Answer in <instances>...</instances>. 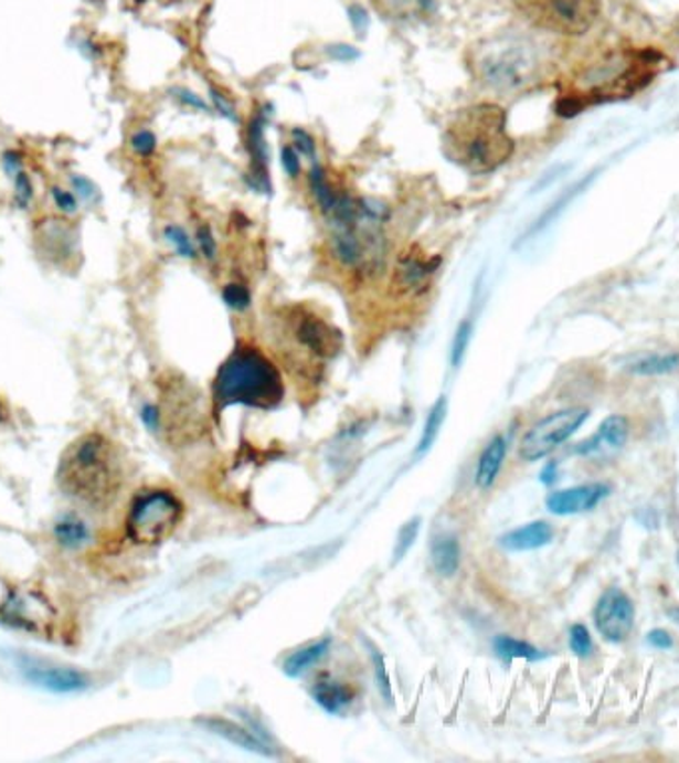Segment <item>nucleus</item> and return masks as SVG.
<instances>
[{
	"label": "nucleus",
	"mask_w": 679,
	"mask_h": 763,
	"mask_svg": "<svg viewBox=\"0 0 679 763\" xmlns=\"http://www.w3.org/2000/svg\"><path fill=\"white\" fill-rule=\"evenodd\" d=\"M445 417H447V400H445V396H442L435 402L434 407L429 410V414H427L424 432H422L415 454L422 456V454H427L435 446V439H437L439 432H442Z\"/></svg>",
	"instance_id": "4be33fe9"
},
{
	"label": "nucleus",
	"mask_w": 679,
	"mask_h": 763,
	"mask_svg": "<svg viewBox=\"0 0 679 763\" xmlns=\"http://www.w3.org/2000/svg\"><path fill=\"white\" fill-rule=\"evenodd\" d=\"M591 416L588 407H564L552 412L524 434L519 446V456L524 462H539L542 457L551 456L556 447H561L566 439H571Z\"/></svg>",
	"instance_id": "6e6552de"
},
{
	"label": "nucleus",
	"mask_w": 679,
	"mask_h": 763,
	"mask_svg": "<svg viewBox=\"0 0 679 763\" xmlns=\"http://www.w3.org/2000/svg\"><path fill=\"white\" fill-rule=\"evenodd\" d=\"M552 537H554V529H552L551 523H547V521H532V523H527V526L505 533L499 539V543L507 551L522 553V551H537L541 547L549 545Z\"/></svg>",
	"instance_id": "2eb2a0df"
},
{
	"label": "nucleus",
	"mask_w": 679,
	"mask_h": 763,
	"mask_svg": "<svg viewBox=\"0 0 679 763\" xmlns=\"http://www.w3.org/2000/svg\"><path fill=\"white\" fill-rule=\"evenodd\" d=\"M213 394L221 407L243 404L270 410L280 404L285 386L275 362L258 348L245 345L235 348L219 368Z\"/></svg>",
	"instance_id": "20e7f679"
},
{
	"label": "nucleus",
	"mask_w": 679,
	"mask_h": 763,
	"mask_svg": "<svg viewBox=\"0 0 679 763\" xmlns=\"http://www.w3.org/2000/svg\"><path fill=\"white\" fill-rule=\"evenodd\" d=\"M522 19L534 29L564 36H581L596 24L602 0H512Z\"/></svg>",
	"instance_id": "423d86ee"
},
{
	"label": "nucleus",
	"mask_w": 679,
	"mask_h": 763,
	"mask_svg": "<svg viewBox=\"0 0 679 763\" xmlns=\"http://www.w3.org/2000/svg\"><path fill=\"white\" fill-rule=\"evenodd\" d=\"M59 536L64 543H79L86 537V529L76 521H64L60 523Z\"/></svg>",
	"instance_id": "72a5a7b5"
},
{
	"label": "nucleus",
	"mask_w": 679,
	"mask_h": 763,
	"mask_svg": "<svg viewBox=\"0 0 679 763\" xmlns=\"http://www.w3.org/2000/svg\"><path fill=\"white\" fill-rule=\"evenodd\" d=\"M444 151L473 176H487L514 153L507 112L492 102L473 104L453 114L444 131Z\"/></svg>",
	"instance_id": "f257e3e1"
},
{
	"label": "nucleus",
	"mask_w": 679,
	"mask_h": 763,
	"mask_svg": "<svg viewBox=\"0 0 679 763\" xmlns=\"http://www.w3.org/2000/svg\"><path fill=\"white\" fill-rule=\"evenodd\" d=\"M492 648H495L497 656L507 663H511V660L537 663V660L544 658V653H541L537 646L529 645L519 638H512V636H497L492 640Z\"/></svg>",
	"instance_id": "412c9836"
},
{
	"label": "nucleus",
	"mask_w": 679,
	"mask_h": 763,
	"mask_svg": "<svg viewBox=\"0 0 679 763\" xmlns=\"http://www.w3.org/2000/svg\"><path fill=\"white\" fill-rule=\"evenodd\" d=\"M611 494L612 487L608 484H584V486L559 489L547 497V509L552 516H579V513L596 509Z\"/></svg>",
	"instance_id": "f8f14e48"
},
{
	"label": "nucleus",
	"mask_w": 679,
	"mask_h": 763,
	"mask_svg": "<svg viewBox=\"0 0 679 763\" xmlns=\"http://www.w3.org/2000/svg\"><path fill=\"white\" fill-rule=\"evenodd\" d=\"M556 479H559V464L549 462L547 466L542 467L541 481L544 486H552Z\"/></svg>",
	"instance_id": "79ce46f5"
},
{
	"label": "nucleus",
	"mask_w": 679,
	"mask_h": 763,
	"mask_svg": "<svg viewBox=\"0 0 679 763\" xmlns=\"http://www.w3.org/2000/svg\"><path fill=\"white\" fill-rule=\"evenodd\" d=\"M211 98H213V102H215V108L225 116V118L233 119V121H236L238 119V116H236L235 112V106L229 102V98H225L223 94H219L218 89L211 88Z\"/></svg>",
	"instance_id": "58836bf2"
},
{
	"label": "nucleus",
	"mask_w": 679,
	"mask_h": 763,
	"mask_svg": "<svg viewBox=\"0 0 679 763\" xmlns=\"http://www.w3.org/2000/svg\"><path fill=\"white\" fill-rule=\"evenodd\" d=\"M199 724L203 725L211 734L219 735V738H223L226 742L243 748L246 752L261 755H275V752L270 750V745L266 744L265 740L256 738L251 730H246L245 725H238L236 722L225 720V718H213V716L199 720Z\"/></svg>",
	"instance_id": "4468645a"
},
{
	"label": "nucleus",
	"mask_w": 679,
	"mask_h": 763,
	"mask_svg": "<svg viewBox=\"0 0 679 763\" xmlns=\"http://www.w3.org/2000/svg\"><path fill=\"white\" fill-rule=\"evenodd\" d=\"M467 68L482 88L514 94L541 80L544 59L534 40L507 32L473 44L467 52Z\"/></svg>",
	"instance_id": "7ed1b4c3"
},
{
	"label": "nucleus",
	"mask_w": 679,
	"mask_h": 763,
	"mask_svg": "<svg viewBox=\"0 0 679 763\" xmlns=\"http://www.w3.org/2000/svg\"><path fill=\"white\" fill-rule=\"evenodd\" d=\"M72 186L78 191L79 198L92 199L94 198V193H96L94 183L86 178H72Z\"/></svg>",
	"instance_id": "ea45409f"
},
{
	"label": "nucleus",
	"mask_w": 679,
	"mask_h": 763,
	"mask_svg": "<svg viewBox=\"0 0 679 763\" xmlns=\"http://www.w3.org/2000/svg\"><path fill=\"white\" fill-rule=\"evenodd\" d=\"M473 325L471 320H463L452 342V364L455 368L461 367L463 358L467 354V348L471 342Z\"/></svg>",
	"instance_id": "cd10ccee"
},
{
	"label": "nucleus",
	"mask_w": 679,
	"mask_h": 763,
	"mask_svg": "<svg viewBox=\"0 0 679 763\" xmlns=\"http://www.w3.org/2000/svg\"><path fill=\"white\" fill-rule=\"evenodd\" d=\"M293 139H295L293 146L296 149H300L308 158L316 159L315 139H312V136H308V131L298 128L293 129Z\"/></svg>",
	"instance_id": "c9c22d12"
},
{
	"label": "nucleus",
	"mask_w": 679,
	"mask_h": 763,
	"mask_svg": "<svg viewBox=\"0 0 679 763\" xmlns=\"http://www.w3.org/2000/svg\"><path fill=\"white\" fill-rule=\"evenodd\" d=\"M370 658H372V668H374L375 686L380 690V695L385 702H394V695H392V685H390V675H388V666H385V658L382 653H378L375 648H370Z\"/></svg>",
	"instance_id": "a878e982"
},
{
	"label": "nucleus",
	"mask_w": 679,
	"mask_h": 763,
	"mask_svg": "<svg viewBox=\"0 0 679 763\" xmlns=\"http://www.w3.org/2000/svg\"><path fill=\"white\" fill-rule=\"evenodd\" d=\"M634 603L618 586H611L598 598V605L594 608V626L602 638L611 645H622L628 640L634 630Z\"/></svg>",
	"instance_id": "9d476101"
},
{
	"label": "nucleus",
	"mask_w": 679,
	"mask_h": 763,
	"mask_svg": "<svg viewBox=\"0 0 679 763\" xmlns=\"http://www.w3.org/2000/svg\"><path fill=\"white\" fill-rule=\"evenodd\" d=\"M660 60L651 52H612L592 62L572 80L561 96V114H576L586 106L628 98L650 84L658 74Z\"/></svg>",
	"instance_id": "f03ea898"
},
{
	"label": "nucleus",
	"mask_w": 679,
	"mask_h": 763,
	"mask_svg": "<svg viewBox=\"0 0 679 763\" xmlns=\"http://www.w3.org/2000/svg\"><path fill=\"white\" fill-rule=\"evenodd\" d=\"M328 648H330V638L318 640L315 645L296 650L286 658L285 665H283L285 675L288 678H298V676L305 675L306 670H310L312 666L318 665L328 655Z\"/></svg>",
	"instance_id": "aec40b11"
},
{
	"label": "nucleus",
	"mask_w": 679,
	"mask_h": 763,
	"mask_svg": "<svg viewBox=\"0 0 679 763\" xmlns=\"http://www.w3.org/2000/svg\"><path fill=\"white\" fill-rule=\"evenodd\" d=\"M144 420H146V424H148L149 427H156L159 426V412L158 407L153 406H146L144 407Z\"/></svg>",
	"instance_id": "37998d69"
},
{
	"label": "nucleus",
	"mask_w": 679,
	"mask_h": 763,
	"mask_svg": "<svg viewBox=\"0 0 679 763\" xmlns=\"http://www.w3.org/2000/svg\"><path fill=\"white\" fill-rule=\"evenodd\" d=\"M280 159H283V168L290 178L300 173V159H298L295 146H285L280 151Z\"/></svg>",
	"instance_id": "4c0bfd02"
},
{
	"label": "nucleus",
	"mask_w": 679,
	"mask_h": 763,
	"mask_svg": "<svg viewBox=\"0 0 679 763\" xmlns=\"http://www.w3.org/2000/svg\"><path fill=\"white\" fill-rule=\"evenodd\" d=\"M246 148L253 158L256 179L263 183L266 181V158L268 156H266L265 139H263V121L258 118L253 119L246 129Z\"/></svg>",
	"instance_id": "5701e85b"
},
{
	"label": "nucleus",
	"mask_w": 679,
	"mask_h": 763,
	"mask_svg": "<svg viewBox=\"0 0 679 763\" xmlns=\"http://www.w3.org/2000/svg\"><path fill=\"white\" fill-rule=\"evenodd\" d=\"M163 235L176 247L178 255L185 258H198V251L193 247L191 239L188 237V233L183 229L178 227V225H168L163 229Z\"/></svg>",
	"instance_id": "c85d7f7f"
},
{
	"label": "nucleus",
	"mask_w": 679,
	"mask_h": 763,
	"mask_svg": "<svg viewBox=\"0 0 679 763\" xmlns=\"http://www.w3.org/2000/svg\"><path fill=\"white\" fill-rule=\"evenodd\" d=\"M183 507L169 491H148L139 496L128 517V533L136 543L153 545L171 536L178 527Z\"/></svg>",
	"instance_id": "0eeeda50"
},
{
	"label": "nucleus",
	"mask_w": 679,
	"mask_h": 763,
	"mask_svg": "<svg viewBox=\"0 0 679 763\" xmlns=\"http://www.w3.org/2000/svg\"><path fill=\"white\" fill-rule=\"evenodd\" d=\"M198 243L205 258L213 261V258L218 257V245H215V239H213V231L208 225H201L198 229Z\"/></svg>",
	"instance_id": "473e14b6"
},
{
	"label": "nucleus",
	"mask_w": 679,
	"mask_h": 763,
	"mask_svg": "<svg viewBox=\"0 0 679 763\" xmlns=\"http://www.w3.org/2000/svg\"><path fill=\"white\" fill-rule=\"evenodd\" d=\"M338 49L340 50H330L336 60H352L358 56V52L354 49H350V46H338Z\"/></svg>",
	"instance_id": "c03bdc74"
},
{
	"label": "nucleus",
	"mask_w": 679,
	"mask_h": 763,
	"mask_svg": "<svg viewBox=\"0 0 679 763\" xmlns=\"http://www.w3.org/2000/svg\"><path fill=\"white\" fill-rule=\"evenodd\" d=\"M14 198L22 208L32 199V183H30L29 176L24 171L14 176Z\"/></svg>",
	"instance_id": "f704fd0d"
},
{
	"label": "nucleus",
	"mask_w": 679,
	"mask_h": 763,
	"mask_svg": "<svg viewBox=\"0 0 679 763\" xmlns=\"http://www.w3.org/2000/svg\"><path fill=\"white\" fill-rule=\"evenodd\" d=\"M679 368L678 352H654L636 358L628 364V372L634 377H666Z\"/></svg>",
	"instance_id": "a211bd4d"
},
{
	"label": "nucleus",
	"mask_w": 679,
	"mask_h": 763,
	"mask_svg": "<svg viewBox=\"0 0 679 763\" xmlns=\"http://www.w3.org/2000/svg\"><path fill=\"white\" fill-rule=\"evenodd\" d=\"M505 457H507V439L502 436L492 437L487 447L482 449L479 464H477V471H475L477 486L487 489L497 481V477L501 474Z\"/></svg>",
	"instance_id": "f3484780"
},
{
	"label": "nucleus",
	"mask_w": 679,
	"mask_h": 763,
	"mask_svg": "<svg viewBox=\"0 0 679 763\" xmlns=\"http://www.w3.org/2000/svg\"><path fill=\"white\" fill-rule=\"evenodd\" d=\"M32 678L39 680L40 685L56 688V690H74L82 686V676L70 670H60V668H46V670L40 668Z\"/></svg>",
	"instance_id": "b1692460"
},
{
	"label": "nucleus",
	"mask_w": 679,
	"mask_h": 763,
	"mask_svg": "<svg viewBox=\"0 0 679 763\" xmlns=\"http://www.w3.org/2000/svg\"><path fill=\"white\" fill-rule=\"evenodd\" d=\"M435 268V258H425L422 251L407 248L395 261L392 287L402 295H420L432 285Z\"/></svg>",
	"instance_id": "9b49d317"
},
{
	"label": "nucleus",
	"mask_w": 679,
	"mask_h": 763,
	"mask_svg": "<svg viewBox=\"0 0 679 763\" xmlns=\"http://www.w3.org/2000/svg\"><path fill=\"white\" fill-rule=\"evenodd\" d=\"M420 531H422V519H420V517L410 519V521H407V523L400 529V533H397V539H395L394 545L395 563H397V561H402V559L410 553V549H412V547L415 545V541H417Z\"/></svg>",
	"instance_id": "393cba45"
},
{
	"label": "nucleus",
	"mask_w": 679,
	"mask_h": 763,
	"mask_svg": "<svg viewBox=\"0 0 679 763\" xmlns=\"http://www.w3.org/2000/svg\"><path fill=\"white\" fill-rule=\"evenodd\" d=\"M286 330H290V337L310 358L318 360H332L342 348V332L330 325L326 318L312 312L310 308L295 307L286 315Z\"/></svg>",
	"instance_id": "1a4fd4ad"
},
{
	"label": "nucleus",
	"mask_w": 679,
	"mask_h": 763,
	"mask_svg": "<svg viewBox=\"0 0 679 763\" xmlns=\"http://www.w3.org/2000/svg\"><path fill=\"white\" fill-rule=\"evenodd\" d=\"M52 199H54V205H56L62 213H76V211H78V199H76V195H74L72 191L52 188Z\"/></svg>",
	"instance_id": "2f4dec72"
},
{
	"label": "nucleus",
	"mask_w": 679,
	"mask_h": 763,
	"mask_svg": "<svg viewBox=\"0 0 679 763\" xmlns=\"http://www.w3.org/2000/svg\"><path fill=\"white\" fill-rule=\"evenodd\" d=\"M312 698L328 714H344L354 702V692L350 686L342 685L332 678H322L312 686Z\"/></svg>",
	"instance_id": "dca6fc26"
},
{
	"label": "nucleus",
	"mask_w": 679,
	"mask_h": 763,
	"mask_svg": "<svg viewBox=\"0 0 679 763\" xmlns=\"http://www.w3.org/2000/svg\"><path fill=\"white\" fill-rule=\"evenodd\" d=\"M60 486L86 504H104L118 487V464L106 439L82 437L60 462Z\"/></svg>",
	"instance_id": "39448f33"
},
{
	"label": "nucleus",
	"mask_w": 679,
	"mask_h": 763,
	"mask_svg": "<svg viewBox=\"0 0 679 763\" xmlns=\"http://www.w3.org/2000/svg\"><path fill=\"white\" fill-rule=\"evenodd\" d=\"M678 565H679V551H678Z\"/></svg>",
	"instance_id": "a18cd8bd"
},
{
	"label": "nucleus",
	"mask_w": 679,
	"mask_h": 763,
	"mask_svg": "<svg viewBox=\"0 0 679 763\" xmlns=\"http://www.w3.org/2000/svg\"><path fill=\"white\" fill-rule=\"evenodd\" d=\"M223 298L226 305L235 310H245L251 305V295L243 285H226Z\"/></svg>",
	"instance_id": "7c9ffc66"
},
{
	"label": "nucleus",
	"mask_w": 679,
	"mask_h": 763,
	"mask_svg": "<svg viewBox=\"0 0 679 763\" xmlns=\"http://www.w3.org/2000/svg\"><path fill=\"white\" fill-rule=\"evenodd\" d=\"M646 640L656 650H670V648H673V636L668 630H664V628L650 630L648 636H646Z\"/></svg>",
	"instance_id": "e433bc0d"
},
{
	"label": "nucleus",
	"mask_w": 679,
	"mask_h": 763,
	"mask_svg": "<svg viewBox=\"0 0 679 763\" xmlns=\"http://www.w3.org/2000/svg\"><path fill=\"white\" fill-rule=\"evenodd\" d=\"M569 646H571L572 655L579 658H591L594 653V640H592L591 630L584 625H572L571 633H569Z\"/></svg>",
	"instance_id": "bb28decb"
},
{
	"label": "nucleus",
	"mask_w": 679,
	"mask_h": 763,
	"mask_svg": "<svg viewBox=\"0 0 679 763\" xmlns=\"http://www.w3.org/2000/svg\"><path fill=\"white\" fill-rule=\"evenodd\" d=\"M178 98L179 102H183V104H188V106H191V108L195 109H203V112H209V106L203 102V99L198 98L195 94H191L189 89H179L178 92Z\"/></svg>",
	"instance_id": "a19ab883"
},
{
	"label": "nucleus",
	"mask_w": 679,
	"mask_h": 763,
	"mask_svg": "<svg viewBox=\"0 0 679 763\" xmlns=\"http://www.w3.org/2000/svg\"><path fill=\"white\" fill-rule=\"evenodd\" d=\"M630 437V422L628 417L622 416V414H612V416L606 417L602 422L598 432L594 436L584 439L582 444L576 446V454L581 456H594L598 454L602 449H612V452H618L622 447L626 446Z\"/></svg>",
	"instance_id": "ddd939ff"
},
{
	"label": "nucleus",
	"mask_w": 679,
	"mask_h": 763,
	"mask_svg": "<svg viewBox=\"0 0 679 763\" xmlns=\"http://www.w3.org/2000/svg\"><path fill=\"white\" fill-rule=\"evenodd\" d=\"M435 571L442 576H453L461 565V545L453 536H439L432 547Z\"/></svg>",
	"instance_id": "6ab92c4d"
},
{
	"label": "nucleus",
	"mask_w": 679,
	"mask_h": 763,
	"mask_svg": "<svg viewBox=\"0 0 679 763\" xmlns=\"http://www.w3.org/2000/svg\"><path fill=\"white\" fill-rule=\"evenodd\" d=\"M129 146H131V149H134L138 156H141V158H148V156H151V153L156 151V148H158V139L153 136V131H149V129H139V131H136V134L131 136V139H129Z\"/></svg>",
	"instance_id": "c756f323"
}]
</instances>
